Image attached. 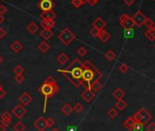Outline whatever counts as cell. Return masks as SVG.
<instances>
[{
  "label": "cell",
  "instance_id": "50",
  "mask_svg": "<svg viewBox=\"0 0 155 131\" xmlns=\"http://www.w3.org/2000/svg\"><path fill=\"white\" fill-rule=\"evenodd\" d=\"M7 126H6L3 125L2 123L0 124V131H7Z\"/></svg>",
  "mask_w": 155,
  "mask_h": 131
},
{
  "label": "cell",
  "instance_id": "38",
  "mask_svg": "<svg viewBox=\"0 0 155 131\" xmlns=\"http://www.w3.org/2000/svg\"><path fill=\"white\" fill-rule=\"evenodd\" d=\"M119 71L121 73H126L129 71V66L126 64H124V63H121L120 66H119Z\"/></svg>",
  "mask_w": 155,
  "mask_h": 131
},
{
  "label": "cell",
  "instance_id": "45",
  "mask_svg": "<svg viewBox=\"0 0 155 131\" xmlns=\"http://www.w3.org/2000/svg\"><path fill=\"white\" fill-rule=\"evenodd\" d=\"M6 36H7V31H6V30L3 29V28H0V39H4Z\"/></svg>",
  "mask_w": 155,
  "mask_h": 131
},
{
  "label": "cell",
  "instance_id": "30",
  "mask_svg": "<svg viewBox=\"0 0 155 131\" xmlns=\"http://www.w3.org/2000/svg\"><path fill=\"white\" fill-rule=\"evenodd\" d=\"M134 35H135V32H134L133 28H132V29H126V30H124V37L126 39H131L134 38Z\"/></svg>",
  "mask_w": 155,
  "mask_h": 131
},
{
  "label": "cell",
  "instance_id": "44",
  "mask_svg": "<svg viewBox=\"0 0 155 131\" xmlns=\"http://www.w3.org/2000/svg\"><path fill=\"white\" fill-rule=\"evenodd\" d=\"M144 24L148 27V28H151V27H153V21L151 19V18H146V20H145V22H144Z\"/></svg>",
  "mask_w": 155,
  "mask_h": 131
},
{
  "label": "cell",
  "instance_id": "26",
  "mask_svg": "<svg viewBox=\"0 0 155 131\" xmlns=\"http://www.w3.org/2000/svg\"><path fill=\"white\" fill-rule=\"evenodd\" d=\"M124 95H125V93H124V91H123L121 88H117V89L113 92V96H114V98H116L117 100H121V99H123Z\"/></svg>",
  "mask_w": 155,
  "mask_h": 131
},
{
  "label": "cell",
  "instance_id": "20",
  "mask_svg": "<svg viewBox=\"0 0 155 131\" xmlns=\"http://www.w3.org/2000/svg\"><path fill=\"white\" fill-rule=\"evenodd\" d=\"M57 61H58V62L60 63L61 65H65L66 63H67V62L70 61V57H69V55H67L66 53L62 52V53H60L59 55H58Z\"/></svg>",
  "mask_w": 155,
  "mask_h": 131
},
{
  "label": "cell",
  "instance_id": "12",
  "mask_svg": "<svg viewBox=\"0 0 155 131\" xmlns=\"http://www.w3.org/2000/svg\"><path fill=\"white\" fill-rule=\"evenodd\" d=\"M81 97L87 102V103H91L94 98H95V93L91 90V89H85L81 93Z\"/></svg>",
  "mask_w": 155,
  "mask_h": 131
},
{
  "label": "cell",
  "instance_id": "21",
  "mask_svg": "<svg viewBox=\"0 0 155 131\" xmlns=\"http://www.w3.org/2000/svg\"><path fill=\"white\" fill-rule=\"evenodd\" d=\"M37 48H38V50H39L41 52L45 53V52H47V51L50 49V45L49 44L47 40H43L42 42L39 43V45L37 46Z\"/></svg>",
  "mask_w": 155,
  "mask_h": 131
},
{
  "label": "cell",
  "instance_id": "34",
  "mask_svg": "<svg viewBox=\"0 0 155 131\" xmlns=\"http://www.w3.org/2000/svg\"><path fill=\"white\" fill-rule=\"evenodd\" d=\"M143 130H144V124L142 122H136L131 131H143Z\"/></svg>",
  "mask_w": 155,
  "mask_h": 131
},
{
  "label": "cell",
  "instance_id": "5",
  "mask_svg": "<svg viewBox=\"0 0 155 131\" xmlns=\"http://www.w3.org/2000/svg\"><path fill=\"white\" fill-rule=\"evenodd\" d=\"M55 4L52 0H39L37 3V7L39 9L43 11H49V10H53Z\"/></svg>",
  "mask_w": 155,
  "mask_h": 131
},
{
  "label": "cell",
  "instance_id": "51",
  "mask_svg": "<svg viewBox=\"0 0 155 131\" xmlns=\"http://www.w3.org/2000/svg\"><path fill=\"white\" fill-rule=\"evenodd\" d=\"M4 20H5V19H4L3 16H2V15H0V25H1V24L4 22Z\"/></svg>",
  "mask_w": 155,
  "mask_h": 131
},
{
  "label": "cell",
  "instance_id": "15",
  "mask_svg": "<svg viewBox=\"0 0 155 131\" xmlns=\"http://www.w3.org/2000/svg\"><path fill=\"white\" fill-rule=\"evenodd\" d=\"M23 48H24L23 44H22V43H21L20 41H18V40L14 41V42L12 43V44L10 45V49H11V51H12L13 52H15V53H18V52H20L22 50H23Z\"/></svg>",
  "mask_w": 155,
  "mask_h": 131
},
{
  "label": "cell",
  "instance_id": "13",
  "mask_svg": "<svg viewBox=\"0 0 155 131\" xmlns=\"http://www.w3.org/2000/svg\"><path fill=\"white\" fill-rule=\"evenodd\" d=\"M105 27H106V21L101 17H97L92 22V28H95L99 30H104Z\"/></svg>",
  "mask_w": 155,
  "mask_h": 131
},
{
  "label": "cell",
  "instance_id": "42",
  "mask_svg": "<svg viewBox=\"0 0 155 131\" xmlns=\"http://www.w3.org/2000/svg\"><path fill=\"white\" fill-rule=\"evenodd\" d=\"M146 130L147 131H155V123H148L147 126H146Z\"/></svg>",
  "mask_w": 155,
  "mask_h": 131
},
{
  "label": "cell",
  "instance_id": "7",
  "mask_svg": "<svg viewBox=\"0 0 155 131\" xmlns=\"http://www.w3.org/2000/svg\"><path fill=\"white\" fill-rule=\"evenodd\" d=\"M132 18V20H133V22H134V24L137 26V27H142L143 24H144V22H145V20H146V16L141 11V10H139V11H137L134 15H133V17H131Z\"/></svg>",
  "mask_w": 155,
  "mask_h": 131
},
{
  "label": "cell",
  "instance_id": "6",
  "mask_svg": "<svg viewBox=\"0 0 155 131\" xmlns=\"http://www.w3.org/2000/svg\"><path fill=\"white\" fill-rule=\"evenodd\" d=\"M27 113H28V110L26 109V107L24 105H22L21 104H16L12 110V114L18 119L22 118Z\"/></svg>",
  "mask_w": 155,
  "mask_h": 131
},
{
  "label": "cell",
  "instance_id": "3",
  "mask_svg": "<svg viewBox=\"0 0 155 131\" xmlns=\"http://www.w3.org/2000/svg\"><path fill=\"white\" fill-rule=\"evenodd\" d=\"M75 38H76V35L69 28H65L58 35V40H60L65 46H69L75 39Z\"/></svg>",
  "mask_w": 155,
  "mask_h": 131
},
{
  "label": "cell",
  "instance_id": "52",
  "mask_svg": "<svg viewBox=\"0 0 155 131\" xmlns=\"http://www.w3.org/2000/svg\"><path fill=\"white\" fill-rule=\"evenodd\" d=\"M69 131H77V128L74 127V126H71V127L69 128Z\"/></svg>",
  "mask_w": 155,
  "mask_h": 131
},
{
  "label": "cell",
  "instance_id": "14",
  "mask_svg": "<svg viewBox=\"0 0 155 131\" xmlns=\"http://www.w3.org/2000/svg\"><path fill=\"white\" fill-rule=\"evenodd\" d=\"M54 35L52 30L50 29H43L40 31V37L44 39V40H49L51 39V37Z\"/></svg>",
  "mask_w": 155,
  "mask_h": 131
},
{
  "label": "cell",
  "instance_id": "48",
  "mask_svg": "<svg viewBox=\"0 0 155 131\" xmlns=\"http://www.w3.org/2000/svg\"><path fill=\"white\" fill-rule=\"evenodd\" d=\"M6 95H7V93H6V91H5L4 89L0 90V99L5 98V97H6Z\"/></svg>",
  "mask_w": 155,
  "mask_h": 131
},
{
  "label": "cell",
  "instance_id": "53",
  "mask_svg": "<svg viewBox=\"0 0 155 131\" xmlns=\"http://www.w3.org/2000/svg\"><path fill=\"white\" fill-rule=\"evenodd\" d=\"M88 1H90V0H81V2L83 4H87V3H88Z\"/></svg>",
  "mask_w": 155,
  "mask_h": 131
},
{
  "label": "cell",
  "instance_id": "19",
  "mask_svg": "<svg viewBox=\"0 0 155 131\" xmlns=\"http://www.w3.org/2000/svg\"><path fill=\"white\" fill-rule=\"evenodd\" d=\"M135 121H134V119L132 118V117H128L125 121H124V123H123V126H124V127L125 128H127L128 130H132V128H133V126H134V125H135Z\"/></svg>",
  "mask_w": 155,
  "mask_h": 131
},
{
  "label": "cell",
  "instance_id": "57",
  "mask_svg": "<svg viewBox=\"0 0 155 131\" xmlns=\"http://www.w3.org/2000/svg\"><path fill=\"white\" fill-rule=\"evenodd\" d=\"M154 47H155V44H154Z\"/></svg>",
  "mask_w": 155,
  "mask_h": 131
},
{
  "label": "cell",
  "instance_id": "32",
  "mask_svg": "<svg viewBox=\"0 0 155 131\" xmlns=\"http://www.w3.org/2000/svg\"><path fill=\"white\" fill-rule=\"evenodd\" d=\"M107 114L112 119H114L118 116V110H117L116 108H114V107H112V108H109V110H108Z\"/></svg>",
  "mask_w": 155,
  "mask_h": 131
},
{
  "label": "cell",
  "instance_id": "22",
  "mask_svg": "<svg viewBox=\"0 0 155 131\" xmlns=\"http://www.w3.org/2000/svg\"><path fill=\"white\" fill-rule=\"evenodd\" d=\"M102 42H107L109 39H110V34L106 31L105 30H101L100 31V34H99V37H98Z\"/></svg>",
  "mask_w": 155,
  "mask_h": 131
},
{
  "label": "cell",
  "instance_id": "41",
  "mask_svg": "<svg viewBox=\"0 0 155 131\" xmlns=\"http://www.w3.org/2000/svg\"><path fill=\"white\" fill-rule=\"evenodd\" d=\"M100 30H97V29H95V28H92V29L91 30V31H90V34H91L92 37H94V38H98V37H99V34H100Z\"/></svg>",
  "mask_w": 155,
  "mask_h": 131
},
{
  "label": "cell",
  "instance_id": "55",
  "mask_svg": "<svg viewBox=\"0 0 155 131\" xmlns=\"http://www.w3.org/2000/svg\"><path fill=\"white\" fill-rule=\"evenodd\" d=\"M2 89H3V85L0 83V90H2Z\"/></svg>",
  "mask_w": 155,
  "mask_h": 131
},
{
  "label": "cell",
  "instance_id": "16",
  "mask_svg": "<svg viewBox=\"0 0 155 131\" xmlns=\"http://www.w3.org/2000/svg\"><path fill=\"white\" fill-rule=\"evenodd\" d=\"M41 26L43 27V29H52L53 27H55V20L54 19H42L41 20Z\"/></svg>",
  "mask_w": 155,
  "mask_h": 131
},
{
  "label": "cell",
  "instance_id": "4",
  "mask_svg": "<svg viewBox=\"0 0 155 131\" xmlns=\"http://www.w3.org/2000/svg\"><path fill=\"white\" fill-rule=\"evenodd\" d=\"M120 24L122 26V28L124 30H126V29H132L135 26L132 18L130 16H128L127 14H122L121 16V17H120Z\"/></svg>",
  "mask_w": 155,
  "mask_h": 131
},
{
  "label": "cell",
  "instance_id": "46",
  "mask_svg": "<svg viewBox=\"0 0 155 131\" xmlns=\"http://www.w3.org/2000/svg\"><path fill=\"white\" fill-rule=\"evenodd\" d=\"M132 118L134 119V121L135 122H141V116H140V114L137 112V113H135L134 115H133V117H132Z\"/></svg>",
  "mask_w": 155,
  "mask_h": 131
},
{
  "label": "cell",
  "instance_id": "31",
  "mask_svg": "<svg viewBox=\"0 0 155 131\" xmlns=\"http://www.w3.org/2000/svg\"><path fill=\"white\" fill-rule=\"evenodd\" d=\"M105 59L107 60V61H112L115 58H116V54H115V52L113 51H112V50H109V51H108L106 53H105Z\"/></svg>",
  "mask_w": 155,
  "mask_h": 131
},
{
  "label": "cell",
  "instance_id": "37",
  "mask_svg": "<svg viewBox=\"0 0 155 131\" xmlns=\"http://www.w3.org/2000/svg\"><path fill=\"white\" fill-rule=\"evenodd\" d=\"M15 81L18 83V84H22L25 81V76L23 74H15V77H14Z\"/></svg>",
  "mask_w": 155,
  "mask_h": 131
},
{
  "label": "cell",
  "instance_id": "49",
  "mask_svg": "<svg viewBox=\"0 0 155 131\" xmlns=\"http://www.w3.org/2000/svg\"><path fill=\"white\" fill-rule=\"evenodd\" d=\"M99 1H100V0H90V1H88V4H90L91 6H93L95 4H97Z\"/></svg>",
  "mask_w": 155,
  "mask_h": 131
},
{
  "label": "cell",
  "instance_id": "27",
  "mask_svg": "<svg viewBox=\"0 0 155 131\" xmlns=\"http://www.w3.org/2000/svg\"><path fill=\"white\" fill-rule=\"evenodd\" d=\"M13 130L14 131H25L26 130V125L23 122L18 121L13 126Z\"/></svg>",
  "mask_w": 155,
  "mask_h": 131
},
{
  "label": "cell",
  "instance_id": "1",
  "mask_svg": "<svg viewBox=\"0 0 155 131\" xmlns=\"http://www.w3.org/2000/svg\"><path fill=\"white\" fill-rule=\"evenodd\" d=\"M39 93L44 96V106H43V112L46 113L47 111V105L48 101L49 98L53 97L58 91L59 87L56 82V79L52 76H49L46 78L45 82H44L39 86Z\"/></svg>",
  "mask_w": 155,
  "mask_h": 131
},
{
  "label": "cell",
  "instance_id": "43",
  "mask_svg": "<svg viewBox=\"0 0 155 131\" xmlns=\"http://www.w3.org/2000/svg\"><path fill=\"white\" fill-rule=\"evenodd\" d=\"M7 8L5 6V5H0V15H4V14H6L7 13Z\"/></svg>",
  "mask_w": 155,
  "mask_h": 131
},
{
  "label": "cell",
  "instance_id": "25",
  "mask_svg": "<svg viewBox=\"0 0 155 131\" xmlns=\"http://www.w3.org/2000/svg\"><path fill=\"white\" fill-rule=\"evenodd\" d=\"M145 36L150 40H155V27L149 28V30L145 32Z\"/></svg>",
  "mask_w": 155,
  "mask_h": 131
},
{
  "label": "cell",
  "instance_id": "10",
  "mask_svg": "<svg viewBox=\"0 0 155 131\" xmlns=\"http://www.w3.org/2000/svg\"><path fill=\"white\" fill-rule=\"evenodd\" d=\"M12 114L7 112V111H5L1 114L0 116V121L3 125H5L6 126H9L12 123Z\"/></svg>",
  "mask_w": 155,
  "mask_h": 131
},
{
  "label": "cell",
  "instance_id": "2",
  "mask_svg": "<svg viewBox=\"0 0 155 131\" xmlns=\"http://www.w3.org/2000/svg\"><path fill=\"white\" fill-rule=\"evenodd\" d=\"M82 67H76V68H71V69H67V70H61V69H57V72L62 73L66 79H67L73 86L76 88H79L82 86Z\"/></svg>",
  "mask_w": 155,
  "mask_h": 131
},
{
  "label": "cell",
  "instance_id": "28",
  "mask_svg": "<svg viewBox=\"0 0 155 131\" xmlns=\"http://www.w3.org/2000/svg\"><path fill=\"white\" fill-rule=\"evenodd\" d=\"M127 103L123 100V99H121V100H117V103H116V104H115V108L117 109V110H121V111H122V110H124V109L127 107Z\"/></svg>",
  "mask_w": 155,
  "mask_h": 131
},
{
  "label": "cell",
  "instance_id": "33",
  "mask_svg": "<svg viewBox=\"0 0 155 131\" xmlns=\"http://www.w3.org/2000/svg\"><path fill=\"white\" fill-rule=\"evenodd\" d=\"M13 73L15 74H23L25 73V69L23 68V66H21L20 64H18L13 69Z\"/></svg>",
  "mask_w": 155,
  "mask_h": 131
},
{
  "label": "cell",
  "instance_id": "24",
  "mask_svg": "<svg viewBox=\"0 0 155 131\" xmlns=\"http://www.w3.org/2000/svg\"><path fill=\"white\" fill-rule=\"evenodd\" d=\"M102 88V83L100 81H96L91 83V90H92L95 94L98 93Z\"/></svg>",
  "mask_w": 155,
  "mask_h": 131
},
{
  "label": "cell",
  "instance_id": "18",
  "mask_svg": "<svg viewBox=\"0 0 155 131\" xmlns=\"http://www.w3.org/2000/svg\"><path fill=\"white\" fill-rule=\"evenodd\" d=\"M72 111H73V107H72L69 103L64 104V105L61 107V112H62V114H63L64 116H66V117L70 116V115L72 113Z\"/></svg>",
  "mask_w": 155,
  "mask_h": 131
},
{
  "label": "cell",
  "instance_id": "9",
  "mask_svg": "<svg viewBox=\"0 0 155 131\" xmlns=\"http://www.w3.org/2000/svg\"><path fill=\"white\" fill-rule=\"evenodd\" d=\"M138 113L141 116V122L143 123L144 125L147 124V123H149L151 121V119L152 118L151 115L146 110L145 108H141L140 110L138 111Z\"/></svg>",
  "mask_w": 155,
  "mask_h": 131
},
{
  "label": "cell",
  "instance_id": "29",
  "mask_svg": "<svg viewBox=\"0 0 155 131\" xmlns=\"http://www.w3.org/2000/svg\"><path fill=\"white\" fill-rule=\"evenodd\" d=\"M76 67H82V62L79 61V59H74L68 66L67 69H71V68H76Z\"/></svg>",
  "mask_w": 155,
  "mask_h": 131
},
{
  "label": "cell",
  "instance_id": "17",
  "mask_svg": "<svg viewBox=\"0 0 155 131\" xmlns=\"http://www.w3.org/2000/svg\"><path fill=\"white\" fill-rule=\"evenodd\" d=\"M40 17L42 19H55L57 15L53 10H49V11H43L40 14Z\"/></svg>",
  "mask_w": 155,
  "mask_h": 131
},
{
  "label": "cell",
  "instance_id": "36",
  "mask_svg": "<svg viewBox=\"0 0 155 131\" xmlns=\"http://www.w3.org/2000/svg\"><path fill=\"white\" fill-rule=\"evenodd\" d=\"M77 53L79 57H84L87 53H88V50L84 47V46H80L78 48L77 50Z\"/></svg>",
  "mask_w": 155,
  "mask_h": 131
},
{
  "label": "cell",
  "instance_id": "54",
  "mask_svg": "<svg viewBox=\"0 0 155 131\" xmlns=\"http://www.w3.org/2000/svg\"><path fill=\"white\" fill-rule=\"evenodd\" d=\"M3 61H4V59H3V57L0 55V64H1L2 62H3Z\"/></svg>",
  "mask_w": 155,
  "mask_h": 131
},
{
  "label": "cell",
  "instance_id": "40",
  "mask_svg": "<svg viewBox=\"0 0 155 131\" xmlns=\"http://www.w3.org/2000/svg\"><path fill=\"white\" fill-rule=\"evenodd\" d=\"M71 4H72V6H73L74 8H80L82 5H84V4L81 2V0H71Z\"/></svg>",
  "mask_w": 155,
  "mask_h": 131
},
{
  "label": "cell",
  "instance_id": "23",
  "mask_svg": "<svg viewBox=\"0 0 155 131\" xmlns=\"http://www.w3.org/2000/svg\"><path fill=\"white\" fill-rule=\"evenodd\" d=\"M27 30H28V33H30V34L34 35V34L38 30V26H37L35 22H33V21H31V22L27 26Z\"/></svg>",
  "mask_w": 155,
  "mask_h": 131
},
{
  "label": "cell",
  "instance_id": "56",
  "mask_svg": "<svg viewBox=\"0 0 155 131\" xmlns=\"http://www.w3.org/2000/svg\"><path fill=\"white\" fill-rule=\"evenodd\" d=\"M51 131H59V130H58V129H57V128H53Z\"/></svg>",
  "mask_w": 155,
  "mask_h": 131
},
{
  "label": "cell",
  "instance_id": "11",
  "mask_svg": "<svg viewBox=\"0 0 155 131\" xmlns=\"http://www.w3.org/2000/svg\"><path fill=\"white\" fill-rule=\"evenodd\" d=\"M18 100H19V103L22 105L27 106V105H28L32 102V96L28 92H24L23 94H21V95L19 96Z\"/></svg>",
  "mask_w": 155,
  "mask_h": 131
},
{
  "label": "cell",
  "instance_id": "58",
  "mask_svg": "<svg viewBox=\"0 0 155 131\" xmlns=\"http://www.w3.org/2000/svg\"><path fill=\"white\" fill-rule=\"evenodd\" d=\"M154 27H155V26H154Z\"/></svg>",
  "mask_w": 155,
  "mask_h": 131
},
{
  "label": "cell",
  "instance_id": "35",
  "mask_svg": "<svg viewBox=\"0 0 155 131\" xmlns=\"http://www.w3.org/2000/svg\"><path fill=\"white\" fill-rule=\"evenodd\" d=\"M73 110H74L76 113H81V112L84 110V106L82 105L81 103L78 102V103H76L75 105L73 106Z\"/></svg>",
  "mask_w": 155,
  "mask_h": 131
},
{
  "label": "cell",
  "instance_id": "39",
  "mask_svg": "<svg viewBox=\"0 0 155 131\" xmlns=\"http://www.w3.org/2000/svg\"><path fill=\"white\" fill-rule=\"evenodd\" d=\"M46 124H47V127H52L55 125V120L51 117H49L46 119Z\"/></svg>",
  "mask_w": 155,
  "mask_h": 131
},
{
  "label": "cell",
  "instance_id": "47",
  "mask_svg": "<svg viewBox=\"0 0 155 131\" xmlns=\"http://www.w3.org/2000/svg\"><path fill=\"white\" fill-rule=\"evenodd\" d=\"M135 2V0H124V3L127 5V6H131L133 5Z\"/></svg>",
  "mask_w": 155,
  "mask_h": 131
},
{
  "label": "cell",
  "instance_id": "8",
  "mask_svg": "<svg viewBox=\"0 0 155 131\" xmlns=\"http://www.w3.org/2000/svg\"><path fill=\"white\" fill-rule=\"evenodd\" d=\"M33 125L38 131H45L48 128L46 124V119L43 117H39L37 119H36Z\"/></svg>",
  "mask_w": 155,
  "mask_h": 131
}]
</instances>
